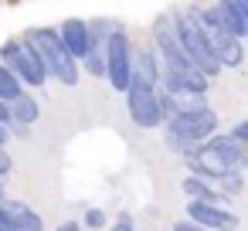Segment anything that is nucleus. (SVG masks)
Segmentation results:
<instances>
[{
	"mask_svg": "<svg viewBox=\"0 0 248 231\" xmlns=\"http://www.w3.org/2000/svg\"><path fill=\"white\" fill-rule=\"evenodd\" d=\"M207 146L224 160L228 170H248V146L238 143L231 133H214V136L207 139Z\"/></svg>",
	"mask_w": 248,
	"mask_h": 231,
	"instance_id": "9b49d317",
	"label": "nucleus"
},
{
	"mask_svg": "<svg viewBox=\"0 0 248 231\" xmlns=\"http://www.w3.org/2000/svg\"><path fill=\"white\" fill-rule=\"evenodd\" d=\"M0 200H7V190H4V180H0Z\"/></svg>",
	"mask_w": 248,
	"mask_h": 231,
	"instance_id": "bb28decb",
	"label": "nucleus"
},
{
	"mask_svg": "<svg viewBox=\"0 0 248 231\" xmlns=\"http://www.w3.org/2000/svg\"><path fill=\"white\" fill-rule=\"evenodd\" d=\"M106 221H109V217H106L102 207H89V211L82 214V228H85V231H102Z\"/></svg>",
	"mask_w": 248,
	"mask_h": 231,
	"instance_id": "6ab92c4d",
	"label": "nucleus"
},
{
	"mask_svg": "<svg viewBox=\"0 0 248 231\" xmlns=\"http://www.w3.org/2000/svg\"><path fill=\"white\" fill-rule=\"evenodd\" d=\"M245 177H248V170H228L221 180H217V187H221V194H228L231 200L245 190Z\"/></svg>",
	"mask_w": 248,
	"mask_h": 231,
	"instance_id": "a211bd4d",
	"label": "nucleus"
},
{
	"mask_svg": "<svg viewBox=\"0 0 248 231\" xmlns=\"http://www.w3.org/2000/svg\"><path fill=\"white\" fill-rule=\"evenodd\" d=\"M126 99V112L129 119L140 126V129H160L167 119H163V109H160V89L143 82V78H133L129 92L123 95Z\"/></svg>",
	"mask_w": 248,
	"mask_h": 231,
	"instance_id": "0eeeda50",
	"label": "nucleus"
},
{
	"mask_svg": "<svg viewBox=\"0 0 248 231\" xmlns=\"http://www.w3.org/2000/svg\"><path fill=\"white\" fill-rule=\"evenodd\" d=\"M7 139H11V129H7L4 123H0V146H7Z\"/></svg>",
	"mask_w": 248,
	"mask_h": 231,
	"instance_id": "a878e982",
	"label": "nucleus"
},
{
	"mask_svg": "<svg viewBox=\"0 0 248 231\" xmlns=\"http://www.w3.org/2000/svg\"><path fill=\"white\" fill-rule=\"evenodd\" d=\"M170 24H173V31H177V38H180V45H184V51L190 55V62L214 82L221 72H224V65L217 62V55H214V48H211V41H207V34H204V28L190 17V11L187 7H177V11H170Z\"/></svg>",
	"mask_w": 248,
	"mask_h": 231,
	"instance_id": "20e7f679",
	"label": "nucleus"
},
{
	"mask_svg": "<svg viewBox=\"0 0 248 231\" xmlns=\"http://www.w3.org/2000/svg\"><path fill=\"white\" fill-rule=\"evenodd\" d=\"M0 224H7L14 231H45V217L24 204V200H0Z\"/></svg>",
	"mask_w": 248,
	"mask_h": 231,
	"instance_id": "9d476101",
	"label": "nucleus"
},
{
	"mask_svg": "<svg viewBox=\"0 0 248 231\" xmlns=\"http://www.w3.org/2000/svg\"><path fill=\"white\" fill-rule=\"evenodd\" d=\"M11 170H14V160H11L7 146H0V180H7V177H11Z\"/></svg>",
	"mask_w": 248,
	"mask_h": 231,
	"instance_id": "412c9836",
	"label": "nucleus"
},
{
	"mask_svg": "<svg viewBox=\"0 0 248 231\" xmlns=\"http://www.w3.org/2000/svg\"><path fill=\"white\" fill-rule=\"evenodd\" d=\"M133 78H136V48H133L129 31L116 24L109 31V41H106V82L119 95H126Z\"/></svg>",
	"mask_w": 248,
	"mask_h": 231,
	"instance_id": "39448f33",
	"label": "nucleus"
},
{
	"mask_svg": "<svg viewBox=\"0 0 248 231\" xmlns=\"http://www.w3.org/2000/svg\"><path fill=\"white\" fill-rule=\"evenodd\" d=\"M0 62H4L28 89H45L48 85V68H45V62H41V55L28 45V38L21 34V38H7L4 45H0Z\"/></svg>",
	"mask_w": 248,
	"mask_h": 231,
	"instance_id": "423d86ee",
	"label": "nucleus"
},
{
	"mask_svg": "<svg viewBox=\"0 0 248 231\" xmlns=\"http://www.w3.org/2000/svg\"><path fill=\"white\" fill-rule=\"evenodd\" d=\"M187 11H190V17L204 28V34H207V41H211V48H214L217 62H221L224 68H241L245 58H248V41H245V38H234V34L217 21L214 4H190Z\"/></svg>",
	"mask_w": 248,
	"mask_h": 231,
	"instance_id": "7ed1b4c3",
	"label": "nucleus"
},
{
	"mask_svg": "<svg viewBox=\"0 0 248 231\" xmlns=\"http://www.w3.org/2000/svg\"><path fill=\"white\" fill-rule=\"evenodd\" d=\"M228 133H231L238 143H245V146H248V116H245V119H238V123H234Z\"/></svg>",
	"mask_w": 248,
	"mask_h": 231,
	"instance_id": "aec40b11",
	"label": "nucleus"
},
{
	"mask_svg": "<svg viewBox=\"0 0 248 231\" xmlns=\"http://www.w3.org/2000/svg\"><path fill=\"white\" fill-rule=\"evenodd\" d=\"M214 133H217V112L207 106V99H184V109L163 126V143L170 153L184 160L190 150L207 143Z\"/></svg>",
	"mask_w": 248,
	"mask_h": 231,
	"instance_id": "f257e3e1",
	"label": "nucleus"
},
{
	"mask_svg": "<svg viewBox=\"0 0 248 231\" xmlns=\"http://www.w3.org/2000/svg\"><path fill=\"white\" fill-rule=\"evenodd\" d=\"M180 190H184L187 200H207V204H228V200H231L228 194H221L217 184H211V180H204V177H194V173H187V177L180 180Z\"/></svg>",
	"mask_w": 248,
	"mask_h": 231,
	"instance_id": "4468645a",
	"label": "nucleus"
},
{
	"mask_svg": "<svg viewBox=\"0 0 248 231\" xmlns=\"http://www.w3.org/2000/svg\"><path fill=\"white\" fill-rule=\"evenodd\" d=\"M211 4H214V11H217V21H221L231 34L248 41V21H245V14H241V7L234 4V0H211Z\"/></svg>",
	"mask_w": 248,
	"mask_h": 231,
	"instance_id": "dca6fc26",
	"label": "nucleus"
},
{
	"mask_svg": "<svg viewBox=\"0 0 248 231\" xmlns=\"http://www.w3.org/2000/svg\"><path fill=\"white\" fill-rule=\"evenodd\" d=\"M0 231H14V228H7V224H0Z\"/></svg>",
	"mask_w": 248,
	"mask_h": 231,
	"instance_id": "cd10ccee",
	"label": "nucleus"
},
{
	"mask_svg": "<svg viewBox=\"0 0 248 231\" xmlns=\"http://www.w3.org/2000/svg\"><path fill=\"white\" fill-rule=\"evenodd\" d=\"M0 123H4L7 129H14V109H11L7 99H0Z\"/></svg>",
	"mask_w": 248,
	"mask_h": 231,
	"instance_id": "4be33fe9",
	"label": "nucleus"
},
{
	"mask_svg": "<svg viewBox=\"0 0 248 231\" xmlns=\"http://www.w3.org/2000/svg\"><path fill=\"white\" fill-rule=\"evenodd\" d=\"M187 217L211 231H238V224H241L228 204H207V200H187Z\"/></svg>",
	"mask_w": 248,
	"mask_h": 231,
	"instance_id": "1a4fd4ad",
	"label": "nucleus"
},
{
	"mask_svg": "<svg viewBox=\"0 0 248 231\" xmlns=\"http://www.w3.org/2000/svg\"><path fill=\"white\" fill-rule=\"evenodd\" d=\"M109 231H136V224H133V217H129V214H119V221H116Z\"/></svg>",
	"mask_w": 248,
	"mask_h": 231,
	"instance_id": "b1692460",
	"label": "nucleus"
},
{
	"mask_svg": "<svg viewBox=\"0 0 248 231\" xmlns=\"http://www.w3.org/2000/svg\"><path fill=\"white\" fill-rule=\"evenodd\" d=\"M136 78H143V82H150L156 89L163 85V58H160V51H156L153 41L136 51Z\"/></svg>",
	"mask_w": 248,
	"mask_h": 231,
	"instance_id": "2eb2a0df",
	"label": "nucleus"
},
{
	"mask_svg": "<svg viewBox=\"0 0 248 231\" xmlns=\"http://www.w3.org/2000/svg\"><path fill=\"white\" fill-rule=\"evenodd\" d=\"M11 109H14V129H11V136H28L31 126L41 119V102L34 99V89H28L21 99H14Z\"/></svg>",
	"mask_w": 248,
	"mask_h": 231,
	"instance_id": "ddd939ff",
	"label": "nucleus"
},
{
	"mask_svg": "<svg viewBox=\"0 0 248 231\" xmlns=\"http://www.w3.org/2000/svg\"><path fill=\"white\" fill-rule=\"evenodd\" d=\"M170 231H211V228H204V224H197V221H173V228Z\"/></svg>",
	"mask_w": 248,
	"mask_h": 231,
	"instance_id": "5701e85b",
	"label": "nucleus"
},
{
	"mask_svg": "<svg viewBox=\"0 0 248 231\" xmlns=\"http://www.w3.org/2000/svg\"><path fill=\"white\" fill-rule=\"evenodd\" d=\"M58 31H62L65 48L82 62V58L89 55V48H92V28H89V21H82V17H68V21L58 24Z\"/></svg>",
	"mask_w": 248,
	"mask_h": 231,
	"instance_id": "f8f14e48",
	"label": "nucleus"
},
{
	"mask_svg": "<svg viewBox=\"0 0 248 231\" xmlns=\"http://www.w3.org/2000/svg\"><path fill=\"white\" fill-rule=\"evenodd\" d=\"M153 45H156V51H160V58H163V68H177V72H201V68L190 62V55L184 51V45H180L177 31H173V24H170V14L156 17V24H153Z\"/></svg>",
	"mask_w": 248,
	"mask_h": 231,
	"instance_id": "6e6552de",
	"label": "nucleus"
},
{
	"mask_svg": "<svg viewBox=\"0 0 248 231\" xmlns=\"http://www.w3.org/2000/svg\"><path fill=\"white\" fill-rule=\"evenodd\" d=\"M24 92H28V85H24V82H21V78L4 65V62H0V99L14 102V99H21Z\"/></svg>",
	"mask_w": 248,
	"mask_h": 231,
	"instance_id": "f3484780",
	"label": "nucleus"
},
{
	"mask_svg": "<svg viewBox=\"0 0 248 231\" xmlns=\"http://www.w3.org/2000/svg\"><path fill=\"white\" fill-rule=\"evenodd\" d=\"M51 231H85V228H82V221H65V224H58Z\"/></svg>",
	"mask_w": 248,
	"mask_h": 231,
	"instance_id": "393cba45",
	"label": "nucleus"
},
{
	"mask_svg": "<svg viewBox=\"0 0 248 231\" xmlns=\"http://www.w3.org/2000/svg\"><path fill=\"white\" fill-rule=\"evenodd\" d=\"M21 34H24L28 45L41 55L48 75H51L58 85H65V89H75V85H78V78H82V62L65 48L58 28H28V31H21Z\"/></svg>",
	"mask_w": 248,
	"mask_h": 231,
	"instance_id": "f03ea898",
	"label": "nucleus"
}]
</instances>
